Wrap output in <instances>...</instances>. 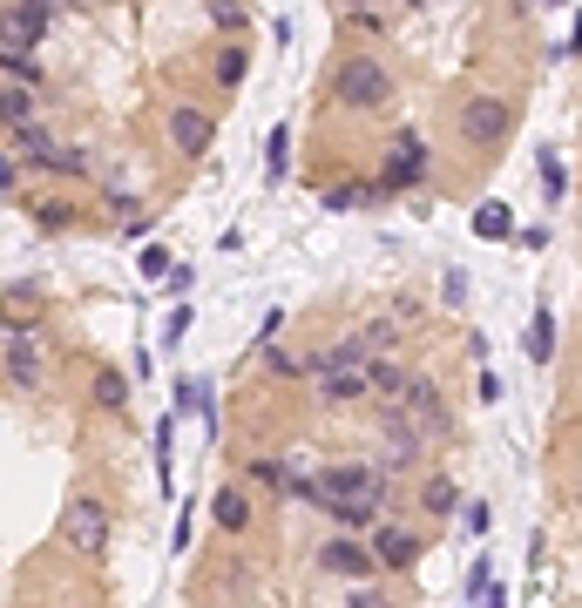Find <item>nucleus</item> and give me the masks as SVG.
Returning <instances> with one entry per match:
<instances>
[{
  "label": "nucleus",
  "mask_w": 582,
  "mask_h": 608,
  "mask_svg": "<svg viewBox=\"0 0 582 608\" xmlns=\"http://www.w3.org/2000/svg\"><path fill=\"white\" fill-rule=\"evenodd\" d=\"M48 379H55V358H48L42 324L34 318H0V386L34 399V392H48Z\"/></svg>",
  "instance_id": "f257e3e1"
},
{
  "label": "nucleus",
  "mask_w": 582,
  "mask_h": 608,
  "mask_svg": "<svg viewBox=\"0 0 582 608\" xmlns=\"http://www.w3.org/2000/svg\"><path fill=\"white\" fill-rule=\"evenodd\" d=\"M312 507L345 514V507H393V480L373 460H332L312 473Z\"/></svg>",
  "instance_id": "f03ea898"
},
{
  "label": "nucleus",
  "mask_w": 582,
  "mask_h": 608,
  "mask_svg": "<svg viewBox=\"0 0 582 608\" xmlns=\"http://www.w3.org/2000/svg\"><path fill=\"white\" fill-rule=\"evenodd\" d=\"M55 541H61L75 561H109V548H115V514H109V501L95 494V486H75V494L61 501Z\"/></svg>",
  "instance_id": "7ed1b4c3"
},
{
  "label": "nucleus",
  "mask_w": 582,
  "mask_h": 608,
  "mask_svg": "<svg viewBox=\"0 0 582 608\" xmlns=\"http://www.w3.org/2000/svg\"><path fill=\"white\" fill-rule=\"evenodd\" d=\"M326 89L339 108H353V115H379L386 102H393V68H386V55L373 48H353V55H339L332 74H326Z\"/></svg>",
  "instance_id": "20e7f679"
},
{
  "label": "nucleus",
  "mask_w": 582,
  "mask_h": 608,
  "mask_svg": "<svg viewBox=\"0 0 582 608\" xmlns=\"http://www.w3.org/2000/svg\"><path fill=\"white\" fill-rule=\"evenodd\" d=\"M386 426H400V433H413V439L426 446V439H441V433L454 426V413H447L441 386L426 379V372H413V379H407V399H400V413H386Z\"/></svg>",
  "instance_id": "39448f33"
},
{
  "label": "nucleus",
  "mask_w": 582,
  "mask_h": 608,
  "mask_svg": "<svg viewBox=\"0 0 582 608\" xmlns=\"http://www.w3.org/2000/svg\"><path fill=\"white\" fill-rule=\"evenodd\" d=\"M163 142L176 162H204L217 142V115L204 102H163Z\"/></svg>",
  "instance_id": "423d86ee"
},
{
  "label": "nucleus",
  "mask_w": 582,
  "mask_h": 608,
  "mask_svg": "<svg viewBox=\"0 0 582 608\" xmlns=\"http://www.w3.org/2000/svg\"><path fill=\"white\" fill-rule=\"evenodd\" d=\"M426 183V142L413 129H393L386 136V162L373 176V196H400V190H420Z\"/></svg>",
  "instance_id": "0eeeda50"
},
{
  "label": "nucleus",
  "mask_w": 582,
  "mask_h": 608,
  "mask_svg": "<svg viewBox=\"0 0 582 608\" xmlns=\"http://www.w3.org/2000/svg\"><path fill=\"white\" fill-rule=\"evenodd\" d=\"M393 352H400V324L393 318H366L319 358H332V365H393Z\"/></svg>",
  "instance_id": "6e6552de"
},
{
  "label": "nucleus",
  "mask_w": 582,
  "mask_h": 608,
  "mask_svg": "<svg viewBox=\"0 0 582 608\" xmlns=\"http://www.w3.org/2000/svg\"><path fill=\"white\" fill-rule=\"evenodd\" d=\"M454 129H460V142H468V149H501V142H509V129H515V108L501 102V95H468V102H460V115H454Z\"/></svg>",
  "instance_id": "1a4fd4ad"
},
{
  "label": "nucleus",
  "mask_w": 582,
  "mask_h": 608,
  "mask_svg": "<svg viewBox=\"0 0 582 608\" xmlns=\"http://www.w3.org/2000/svg\"><path fill=\"white\" fill-rule=\"evenodd\" d=\"M312 399L319 405H360L373 399V365H332L312 352Z\"/></svg>",
  "instance_id": "9d476101"
},
{
  "label": "nucleus",
  "mask_w": 582,
  "mask_h": 608,
  "mask_svg": "<svg viewBox=\"0 0 582 608\" xmlns=\"http://www.w3.org/2000/svg\"><path fill=\"white\" fill-rule=\"evenodd\" d=\"M366 548H373V561L386 567V575H407V567H420V554H426V541L413 535V527H400V520H379Z\"/></svg>",
  "instance_id": "9b49d317"
},
{
  "label": "nucleus",
  "mask_w": 582,
  "mask_h": 608,
  "mask_svg": "<svg viewBox=\"0 0 582 608\" xmlns=\"http://www.w3.org/2000/svg\"><path fill=\"white\" fill-rule=\"evenodd\" d=\"M55 27V8H42V0H21V8H0V48H42V34Z\"/></svg>",
  "instance_id": "f8f14e48"
},
{
  "label": "nucleus",
  "mask_w": 582,
  "mask_h": 608,
  "mask_svg": "<svg viewBox=\"0 0 582 608\" xmlns=\"http://www.w3.org/2000/svg\"><path fill=\"white\" fill-rule=\"evenodd\" d=\"M319 567H326V575H339V582H360V588L379 575L373 548H366V541H353V535H332V541L319 548Z\"/></svg>",
  "instance_id": "ddd939ff"
},
{
  "label": "nucleus",
  "mask_w": 582,
  "mask_h": 608,
  "mask_svg": "<svg viewBox=\"0 0 582 608\" xmlns=\"http://www.w3.org/2000/svg\"><path fill=\"white\" fill-rule=\"evenodd\" d=\"M48 122V95H34V89H14V81H0V136H27V129H42Z\"/></svg>",
  "instance_id": "4468645a"
},
{
  "label": "nucleus",
  "mask_w": 582,
  "mask_h": 608,
  "mask_svg": "<svg viewBox=\"0 0 582 608\" xmlns=\"http://www.w3.org/2000/svg\"><path fill=\"white\" fill-rule=\"evenodd\" d=\"M420 454H426V446H420L413 433H400V426H379V446H373V467H379L386 480H400V473H407V467H413Z\"/></svg>",
  "instance_id": "2eb2a0df"
},
{
  "label": "nucleus",
  "mask_w": 582,
  "mask_h": 608,
  "mask_svg": "<svg viewBox=\"0 0 582 608\" xmlns=\"http://www.w3.org/2000/svg\"><path fill=\"white\" fill-rule=\"evenodd\" d=\"M34 170H42L48 183H82V176L95 170V156H89L82 142H55V149H48L42 162H34Z\"/></svg>",
  "instance_id": "dca6fc26"
},
{
  "label": "nucleus",
  "mask_w": 582,
  "mask_h": 608,
  "mask_svg": "<svg viewBox=\"0 0 582 608\" xmlns=\"http://www.w3.org/2000/svg\"><path fill=\"white\" fill-rule=\"evenodd\" d=\"M210 520L224 527V535H251V494L238 480H224L217 494H210Z\"/></svg>",
  "instance_id": "f3484780"
},
{
  "label": "nucleus",
  "mask_w": 582,
  "mask_h": 608,
  "mask_svg": "<svg viewBox=\"0 0 582 608\" xmlns=\"http://www.w3.org/2000/svg\"><path fill=\"white\" fill-rule=\"evenodd\" d=\"M0 81H14V89L48 95V68H42V55H27V48H0Z\"/></svg>",
  "instance_id": "a211bd4d"
},
{
  "label": "nucleus",
  "mask_w": 582,
  "mask_h": 608,
  "mask_svg": "<svg viewBox=\"0 0 582 608\" xmlns=\"http://www.w3.org/2000/svg\"><path fill=\"white\" fill-rule=\"evenodd\" d=\"M89 405H95V413H115V420H123V413H129V379L115 372V365H95V379H89Z\"/></svg>",
  "instance_id": "6ab92c4d"
},
{
  "label": "nucleus",
  "mask_w": 582,
  "mask_h": 608,
  "mask_svg": "<svg viewBox=\"0 0 582 608\" xmlns=\"http://www.w3.org/2000/svg\"><path fill=\"white\" fill-rule=\"evenodd\" d=\"M420 514H426V520L460 514V486H454L447 473H426V480H420Z\"/></svg>",
  "instance_id": "aec40b11"
},
{
  "label": "nucleus",
  "mask_w": 582,
  "mask_h": 608,
  "mask_svg": "<svg viewBox=\"0 0 582 608\" xmlns=\"http://www.w3.org/2000/svg\"><path fill=\"white\" fill-rule=\"evenodd\" d=\"M244 74H251V48H238V41H224V48L210 55V81H217V89L230 95V89H238Z\"/></svg>",
  "instance_id": "412c9836"
},
{
  "label": "nucleus",
  "mask_w": 582,
  "mask_h": 608,
  "mask_svg": "<svg viewBox=\"0 0 582 608\" xmlns=\"http://www.w3.org/2000/svg\"><path fill=\"white\" fill-rule=\"evenodd\" d=\"M522 352H528L535 365H549V358H556V311H549V305H535V318H528V339H522Z\"/></svg>",
  "instance_id": "4be33fe9"
},
{
  "label": "nucleus",
  "mask_w": 582,
  "mask_h": 608,
  "mask_svg": "<svg viewBox=\"0 0 582 608\" xmlns=\"http://www.w3.org/2000/svg\"><path fill=\"white\" fill-rule=\"evenodd\" d=\"M481 243H509L515 237V217H509V203H475V223H468Z\"/></svg>",
  "instance_id": "5701e85b"
},
{
  "label": "nucleus",
  "mask_w": 582,
  "mask_h": 608,
  "mask_svg": "<svg viewBox=\"0 0 582 608\" xmlns=\"http://www.w3.org/2000/svg\"><path fill=\"white\" fill-rule=\"evenodd\" d=\"M535 183H541V203H562V196H569V170H562V156H556V149H541V156H535Z\"/></svg>",
  "instance_id": "b1692460"
},
{
  "label": "nucleus",
  "mask_w": 582,
  "mask_h": 608,
  "mask_svg": "<svg viewBox=\"0 0 582 608\" xmlns=\"http://www.w3.org/2000/svg\"><path fill=\"white\" fill-rule=\"evenodd\" d=\"M264 176H271V183H285V176H292V129H285V122L264 136Z\"/></svg>",
  "instance_id": "393cba45"
},
{
  "label": "nucleus",
  "mask_w": 582,
  "mask_h": 608,
  "mask_svg": "<svg viewBox=\"0 0 582 608\" xmlns=\"http://www.w3.org/2000/svg\"><path fill=\"white\" fill-rule=\"evenodd\" d=\"M27 210H34V223H42V230H68V223H82V210H75L68 196H34Z\"/></svg>",
  "instance_id": "a878e982"
},
{
  "label": "nucleus",
  "mask_w": 582,
  "mask_h": 608,
  "mask_svg": "<svg viewBox=\"0 0 582 608\" xmlns=\"http://www.w3.org/2000/svg\"><path fill=\"white\" fill-rule=\"evenodd\" d=\"M360 203H379L373 183H326V210H360Z\"/></svg>",
  "instance_id": "bb28decb"
},
{
  "label": "nucleus",
  "mask_w": 582,
  "mask_h": 608,
  "mask_svg": "<svg viewBox=\"0 0 582 608\" xmlns=\"http://www.w3.org/2000/svg\"><path fill=\"white\" fill-rule=\"evenodd\" d=\"M264 365H271V379H312V358H298V352H285V345H271Z\"/></svg>",
  "instance_id": "cd10ccee"
},
{
  "label": "nucleus",
  "mask_w": 582,
  "mask_h": 608,
  "mask_svg": "<svg viewBox=\"0 0 582 608\" xmlns=\"http://www.w3.org/2000/svg\"><path fill=\"white\" fill-rule=\"evenodd\" d=\"M345 27H353V34H386V27H393V14H379V8H353V14H345Z\"/></svg>",
  "instance_id": "c85d7f7f"
},
{
  "label": "nucleus",
  "mask_w": 582,
  "mask_h": 608,
  "mask_svg": "<svg viewBox=\"0 0 582 608\" xmlns=\"http://www.w3.org/2000/svg\"><path fill=\"white\" fill-rule=\"evenodd\" d=\"M460 520H468V535H488V527H494V507H488V501H468V507H460Z\"/></svg>",
  "instance_id": "c756f323"
},
{
  "label": "nucleus",
  "mask_w": 582,
  "mask_h": 608,
  "mask_svg": "<svg viewBox=\"0 0 582 608\" xmlns=\"http://www.w3.org/2000/svg\"><path fill=\"white\" fill-rule=\"evenodd\" d=\"M244 21H251L244 8H210V27H217V34H244Z\"/></svg>",
  "instance_id": "7c9ffc66"
},
{
  "label": "nucleus",
  "mask_w": 582,
  "mask_h": 608,
  "mask_svg": "<svg viewBox=\"0 0 582 608\" xmlns=\"http://www.w3.org/2000/svg\"><path fill=\"white\" fill-rule=\"evenodd\" d=\"M379 514H386V507H345V514H332V520L345 527V535H353V527H373Z\"/></svg>",
  "instance_id": "2f4dec72"
},
{
  "label": "nucleus",
  "mask_w": 582,
  "mask_h": 608,
  "mask_svg": "<svg viewBox=\"0 0 582 608\" xmlns=\"http://www.w3.org/2000/svg\"><path fill=\"white\" fill-rule=\"evenodd\" d=\"M488 595V554H475V567H468V601H481Z\"/></svg>",
  "instance_id": "473e14b6"
},
{
  "label": "nucleus",
  "mask_w": 582,
  "mask_h": 608,
  "mask_svg": "<svg viewBox=\"0 0 582 608\" xmlns=\"http://www.w3.org/2000/svg\"><path fill=\"white\" fill-rule=\"evenodd\" d=\"M0 190H8V196H14V190H21V162H14V156H8V149H0Z\"/></svg>",
  "instance_id": "72a5a7b5"
},
{
  "label": "nucleus",
  "mask_w": 582,
  "mask_h": 608,
  "mask_svg": "<svg viewBox=\"0 0 582 608\" xmlns=\"http://www.w3.org/2000/svg\"><path fill=\"white\" fill-rule=\"evenodd\" d=\"M447 305H468V271H447Z\"/></svg>",
  "instance_id": "f704fd0d"
},
{
  "label": "nucleus",
  "mask_w": 582,
  "mask_h": 608,
  "mask_svg": "<svg viewBox=\"0 0 582 608\" xmlns=\"http://www.w3.org/2000/svg\"><path fill=\"white\" fill-rule=\"evenodd\" d=\"M475 392H481V405H494V399H501V372H481Z\"/></svg>",
  "instance_id": "c9c22d12"
},
{
  "label": "nucleus",
  "mask_w": 582,
  "mask_h": 608,
  "mask_svg": "<svg viewBox=\"0 0 582 608\" xmlns=\"http://www.w3.org/2000/svg\"><path fill=\"white\" fill-rule=\"evenodd\" d=\"M163 332H170V345H176V339L190 332V305H176V311H170V324H163Z\"/></svg>",
  "instance_id": "e433bc0d"
},
{
  "label": "nucleus",
  "mask_w": 582,
  "mask_h": 608,
  "mask_svg": "<svg viewBox=\"0 0 582 608\" xmlns=\"http://www.w3.org/2000/svg\"><path fill=\"white\" fill-rule=\"evenodd\" d=\"M345 608H386V595L379 588H353V601H345Z\"/></svg>",
  "instance_id": "4c0bfd02"
},
{
  "label": "nucleus",
  "mask_w": 582,
  "mask_h": 608,
  "mask_svg": "<svg viewBox=\"0 0 582 608\" xmlns=\"http://www.w3.org/2000/svg\"><path fill=\"white\" fill-rule=\"evenodd\" d=\"M582 48V8H575V21H569V55Z\"/></svg>",
  "instance_id": "58836bf2"
},
{
  "label": "nucleus",
  "mask_w": 582,
  "mask_h": 608,
  "mask_svg": "<svg viewBox=\"0 0 582 608\" xmlns=\"http://www.w3.org/2000/svg\"><path fill=\"white\" fill-rule=\"evenodd\" d=\"M475 608H509V595H501V588H488V595H481Z\"/></svg>",
  "instance_id": "ea45409f"
}]
</instances>
